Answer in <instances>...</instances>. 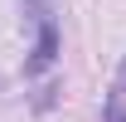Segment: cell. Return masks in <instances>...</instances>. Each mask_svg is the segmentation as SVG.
I'll use <instances>...</instances> for the list:
<instances>
[{
    "instance_id": "2",
    "label": "cell",
    "mask_w": 126,
    "mask_h": 122,
    "mask_svg": "<svg viewBox=\"0 0 126 122\" xmlns=\"http://www.w3.org/2000/svg\"><path fill=\"white\" fill-rule=\"evenodd\" d=\"M121 78H126V63H121Z\"/></svg>"
},
{
    "instance_id": "1",
    "label": "cell",
    "mask_w": 126,
    "mask_h": 122,
    "mask_svg": "<svg viewBox=\"0 0 126 122\" xmlns=\"http://www.w3.org/2000/svg\"><path fill=\"white\" fill-rule=\"evenodd\" d=\"M24 5H29V20H34V49H29L24 73H48L53 59H58V25H53V5H48V0H24Z\"/></svg>"
}]
</instances>
